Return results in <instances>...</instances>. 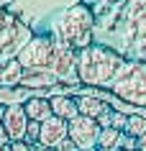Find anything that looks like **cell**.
I'll list each match as a JSON object with an SVG mask.
<instances>
[{
    "instance_id": "7a4b0ae2",
    "label": "cell",
    "mask_w": 146,
    "mask_h": 151,
    "mask_svg": "<svg viewBox=\"0 0 146 151\" xmlns=\"http://www.w3.org/2000/svg\"><path fill=\"white\" fill-rule=\"evenodd\" d=\"M51 41L62 49L82 51L95 44V13L85 3L64 8L51 23Z\"/></svg>"
},
{
    "instance_id": "9c48e42d",
    "label": "cell",
    "mask_w": 146,
    "mask_h": 151,
    "mask_svg": "<svg viewBox=\"0 0 146 151\" xmlns=\"http://www.w3.org/2000/svg\"><path fill=\"white\" fill-rule=\"evenodd\" d=\"M67 120L64 118H57V115H51L49 120L41 123V136H39V143L41 146H46V149H54L62 138H67Z\"/></svg>"
},
{
    "instance_id": "2e32d148",
    "label": "cell",
    "mask_w": 146,
    "mask_h": 151,
    "mask_svg": "<svg viewBox=\"0 0 146 151\" xmlns=\"http://www.w3.org/2000/svg\"><path fill=\"white\" fill-rule=\"evenodd\" d=\"M118 141H121V131H115V128H103L97 136L100 149H118Z\"/></svg>"
},
{
    "instance_id": "ffe728a7",
    "label": "cell",
    "mask_w": 146,
    "mask_h": 151,
    "mask_svg": "<svg viewBox=\"0 0 146 151\" xmlns=\"http://www.w3.org/2000/svg\"><path fill=\"white\" fill-rule=\"evenodd\" d=\"M118 149H121V151H136V149H138V141L133 138V136H128V133H121Z\"/></svg>"
},
{
    "instance_id": "ac0fdd59",
    "label": "cell",
    "mask_w": 146,
    "mask_h": 151,
    "mask_svg": "<svg viewBox=\"0 0 146 151\" xmlns=\"http://www.w3.org/2000/svg\"><path fill=\"white\" fill-rule=\"evenodd\" d=\"M39 136H41V123H36V120H28V126H26V136L23 141L26 143H39Z\"/></svg>"
},
{
    "instance_id": "7402d4cb",
    "label": "cell",
    "mask_w": 146,
    "mask_h": 151,
    "mask_svg": "<svg viewBox=\"0 0 146 151\" xmlns=\"http://www.w3.org/2000/svg\"><path fill=\"white\" fill-rule=\"evenodd\" d=\"M10 151H31V143H26V141H10Z\"/></svg>"
},
{
    "instance_id": "d4e9b609",
    "label": "cell",
    "mask_w": 146,
    "mask_h": 151,
    "mask_svg": "<svg viewBox=\"0 0 146 151\" xmlns=\"http://www.w3.org/2000/svg\"><path fill=\"white\" fill-rule=\"evenodd\" d=\"M31 151H54V149H46V146H41V143H33Z\"/></svg>"
},
{
    "instance_id": "52a82bcc",
    "label": "cell",
    "mask_w": 146,
    "mask_h": 151,
    "mask_svg": "<svg viewBox=\"0 0 146 151\" xmlns=\"http://www.w3.org/2000/svg\"><path fill=\"white\" fill-rule=\"evenodd\" d=\"M103 128L97 126V120L92 118H85V115H77L67 123V133L77 143L80 151H95L97 149V136H100Z\"/></svg>"
},
{
    "instance_id": "30bf717a",
    "label": "cell",
    "mask_w": 146,
    "mask_h": 151,
    "mask_svg": "<svg viewBox=\"0 0 146 151\" xmlns=\"http://www.w3.org/2000/svg\"><path fill=\"white\" fill-rule=\"evenodd\" d=\"M57 85V77L51 74V72H41V69H26L23 77H21V85L18 87L23 90H31V92H36V90H51Z\"/></svg>"
},
{
    "instance_id": "cb8c5ba5",
    "label": "cell",
    "mask_w": 146,
    "mask_h": 151,
    "mask_svg": "<svg viewBox=\"0 0 146 151\" xmlns=\"http://www.w3.org/2000/svg\"><path fill=\"white\" fill-rule=\"evenodd\" d=\"M136 141H138V151H146V133H144V136H138Z\"/></svg>"
},
{
    "instance_id": "5bb4252c",
    "label": "cell",
    "mask_w": 146,
    "mask_h": 151,
    "mask_svg": "<svg viewBox=\"0 0 146 151\" xmlns=\"http://www.w3.org/2000/svg\"><path fill=\"white\" fill-rule=\"evenodd\" d=\"M23 67L18 59H10V62L0 64V87H18L21 85V77H23Z\"/></svg>"
},
{
    "instance_id": "603a6c76",
    "label": "cell",
    "mask_w": 146,
    "mask_h": 151,
    "mask_svg": "<svg viewBox=\"0 0 146 151\" xmlns=\"http://www.w3.org/2000/svg\"><path fill=\"white\" fill-rule=\"evenodd\" d=\"M3 146H10V136H8V131H5V126L0 123V149Z\"/></svg>"
},
{
    "instance_id": "484cf974",
    "label": "cell",
    "mask_w": 146,
    "mask_h": 151,
    "mask_svg": "<svg viewBox=\"0 0 146 151\" xmlns=\"http://www.w3.org/2000/svg\"><path fill=\"white\" fill-rule=\"evenodd\" d=\"M3 115H5V105H0V123H3Z\"/></svg>"
},
{
    "instance_id": "e0dca14e",
    "label": "cell",
    "mask_w": 146,
    "mask_h": 151,
    "mask_svg": "<svg viewBox=\"0 0 146 151\" xmlns=\"http://www.w3.org/2000/svg\"><path fill=\"white\" fill-rule=\"evenodd\" d=\"M123 133H128V136H133V138H138V136H144L146 133V118L144 115H128V123H126V131Z\"/></svg>"
},
{
    "instance_id": "ba28073f",
    "label": "cell",
    "mask_w": 146,
    "mask_h": 151,
    "mask_svg": "<svg viewBox=\"0 0 146 151\" xmlns=\"http://www.w3.org/2000/svg\"><path fill=\"white\" fill-rule=\"evenodd\" d=\"M3 126H5V131H8L10 141H23V136H26V126H28V115H26V110H23V103L5 105Z\"/></svg>"
},
{
    "instance_id": "83f0119b",
    "label": "cell",
    "mask_w": 146,
    "mask_h": 151,
    "mask_svg": "<svg viewBox=\"0 0 146 151\" xmlns=\"http://www.w3.org/2000/svg\"><path fill=\"white\" fill-rule=\"evenodd\" d=\"M95 151H121V149H100V146H97Z\"/></svg>"
},
{
    "instance_id": "6da1fadb",
    "label": "cell",
    "mask_w": 146,
    "mask_h": 151,
    "mask_svg": "<svg viewBox=\"0 0 146 151\" xmlns=\"http://www.w3.org/2000/svg\"><path fill=\"white\" fill-rule=\"evenodd\" d=\"M92 13L95 44L128 62H146V0H100Z\"/></svg>"
},
{
    "instance_id": "8fae6325",
    "label": "cell",
    "mask_w": 146,
    "mask_h": 151,
    "mask_svg": "<svg viewBox=\"0 0 146 151\" xmlns=\"http://www.w3.org/2000/svg\"><path fill=\"white\" fill-rule=\"evenodd\" d=\"M74 103H77V113L80 115H85V118H103L105 113H110L113 108H110V103H105V100H100V97H90V95H80L74 97Z\"/></svg>"
},
{
    "instance_id": "3957f363",
    "label": "cell",
    "mask_w": 146,
    "mask_h": 151,
    "mask_svg": "<svg viewBox=\"0 0 146 151\" xmlns=\"http://www.w3.org/2000/svg\"><path fill=\"white\" fill-rule=\"evenodd\" d=\"M128 59H123L118 51L103 46V44H92V46L77 51V77L80 85L85 87H97V90H110L113 80L118 77V72L123 69V64Z\"/></svg>"
},
{
    "instance_id": "4316f807",
    "label": "cell",
    "mask_w": 146,
    "mask_h": 151,
    "mask_svg": "<svg viewBox=\"0 0 146 151\" xmlns=\"http://www.w3.org/2000/svg\"><path fill=\"white\" fill-rule=\"evenodd\" d=\"M8 3H13V0H0V8H5Z\"/></svg>"
},
{
    "instance_id": "9a60e30c",
    "label": "cell",
    "mask_w": 146,
    "mask_h": 151,
    "mask_svg": "<svg viewBox=\"0 0 146 151\" xmlns=\"http://www.w3.org/2000/svg\"><path fill=\"white\" fill-rule=\"evenodd\" d=\"M28 92L31 90H23V87H0V105H16V103H26L28 100Z\"/></svg>"
},
{
    "instance_id": "7c38bea8",
    "label": "cell",
    "mask_w": 146,
    "mask_h": 151,
    "mask_svg": "<svg viewBox=\"0 0 146 151\" xmlns=\"http://www.w3.org/2000/svg\"><path fill=\"white\" fill-rule=\"evenodd\" d=\"M23 110H26V115H28V120H36V123H44V120H49L54 115L49 97H41V95H31L23 103Z\"/></svg>"
},
{
    "instance_id": "d6986e66",
    "label": "cell",
    "mask_w": 146,
    "mask_h": 151,
    "mask_svg": "<svg viewBox=\"0 0 146 151\" xmlns=\"http://www.w3.org/2000/svg\"><path fill=\"white\" fill-rule=\"evenodd\" d=\"M126 123H128V115L126 113H118V110H113L110 113V128H115V131H126Z\"/></svg>"
},
{
    "instance_id": "8992f818",
    "label": "cell",
    "mask_w": 146,
    "mask_h": 151,
    "mask_svg": "<svg viewBox=\"0 0 146 151\" xmlns=\"http://www.w3.org/2000/svg\"><path fill=\"white\" fill-rule=\"evenodd\" d=\"M23 69H41V72H54L59 59V46L51 41V36H33L21 54L16 56Z\"/></svg>"
},
{
    "instance_id": "4fadbf2b",
    "label": "cell",
    "mask_w": 146,
    "mask_h": 151,
    "mask_svg": "<svg viewBox=\"0 0 146 151\" xmlns=\"http://www.w3.org/2000/svg\"><path fill=\"white\" fill-rule=\"evenodd\" d=\"M49 103H51V113H54L57 118H64L67 123L80 115V113H77V103H74V97H69V95L49 97Z\"/></svg>"
},
{
    "instance_id": "f1b7e54d",
    "label": "cell",
    "mask_w": 146,
    "mask_h": 151,
    "mask_svg": "<svg viewBox=\"0 0 146 151\" xmlns=\"http://www.w3.org/2000/svg\"><path fill=\"white\" fill-rule=\"evenodd\" d=\"M0 151H10V146H3V149H0Z\"/></svg>"
},
{
    "instance_id": "5b68a950",
    "label": "cell",
    "mask_w": 146,
    "mask_h": 151,
    "mask_svg": "<svg viewBox=\"0 0 146 151\" xmlns=\"http://www.w3.org/2000/svg\"><path fill=\"white\" fill-rule=\"evenodd\" d=\"M31 39L33 31L28 28V23H23L18 16L8 13L5 8H0V64L16 59Z\"/></svg>"
},
{
    "instance_id": "f546056e",
    "label": "cell",
    "mask_w": 146,
    "mask_h": 151,
    "mask_svg": "<svg viewBox=\"0 0 146 151\" xmlns=\"http://www.w3.org/2000/svg\"><path fill=\"white\" fill-rule=\"evenodd\" d=\"M136 151H138V149H136Z\"/></svg>"
},
{
    "instance_id": "277c9868",
    "label": "cell",
    "mask_w": 146,
    "mask_h": 151,
    "mask_svg": "<svg viewBox=\"0 0 146 151\" xmlns=\"http://www.w3.org/2000/svg\"><path fill=\"white\" fill-rule=\"evenodd\" d=\"M110 92L123 103L146 110V62H126L110 85Z\"/></svg>"
},
{
    "instance_id": "44dd1931",
    "label": "cell",
    "mask_w": 146,
    "mask_h": 151,
    "mask_svg": "<svg viewBox=\"0 0 146 151\" xmlns=\"http://www.w3.org/2000/svg\"><path fill=\"white\" fill-rule=\"evenodd\" d=\"M54 151H80V149H77V143H74L72 138L67 136V138H62V141L54 146Z\"/></svg>"
}]
</instances>
